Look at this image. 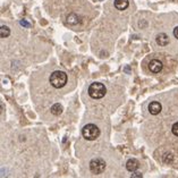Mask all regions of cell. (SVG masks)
I'll return each mask as SVG.
<instances>
[{
	"label": "cell",
	"mask_w": 178,
	"mask_h": 178,
	"mask_svg": "<svg viewBox=\"0 0 178 178\" xmlns=\"http://www.w3.org/2000/svg\"><path fill=\"white\" fill-rule=\"evenodd\" d=\"M89 95H90L92 99H102L107 93V88L106 85L102 84V83H99V82H94L89 86Z\"/></svg>",
	"instance_id": "obj_2"
},
{
	"label": "cell",
	"mask_w": 178,
	"mask_h": 178,
	"mask_svg": "<svg viewBox=\"0 0 178 178\" xmlns=\"http://www.w3.org/2000/svg\"><path fill=\"white\" fill-rule=\"evenodd\" d=\"M126 169L128 171H136L138 169V161L136 159H129L126 162Z\"/></svg>",
	"instance_id": "obj_8"
},
{
	"label": "cell",
	"mask_w": 178,
	"mask_h": 178,
	"mask_svg": "<svg viewBox=\"0 0 178 178\" xmlns=\"http://www.w3.org/2000/svg\"><path fill=\"white\" fill-rule=\"evenodd\" d=\"M106 161L101 158H95L90 161V170L94 175H100L101 172L106 169Z\"/></svg>",
	"instance_id": "obj_4"
},
{
	"label": "cell",
	"mask_w": 178,
	"mask_h": 178,
	"mask_svg": "<svg viewBox=\"0 0 178 178\" xmlns=\"http://www.w3.org/2000/svg\"><path fill=\"white\" fill-rule=\"evenodd\" d=\"M67 79H68L67 74H66L65 72H61V70H56V72H53L50 75V78H49L50 84L56 89L64 88L66 85V83H67Z\"/></svg>",
	"instance_id": "obj_1"
},
{
	"label": "cell",
	"mask_w": 178,
	"mask_h": 178,
	"mask_svg": "<svg viewBox=\"0 0 178 178\" xmlns=\"http://www.w3.org/2000/svg\"><path fill=\"white\" fill-rule=\"evenodd\" d=\"M161 110H162V106L160 104V102L153 101L149 104V111H150L151 115H158V113H161Z\"/></svg>",
	"instance_id": "obj_6"
},
{
	"label": "cell",
	"mask_w": 178,
	"mask_h": 178,
	"mask_svg": "<svg viewBox=\"0 0 178 178\" xmlns=\"http://www.w3.org/2000/svg\"><path fill=\"white\" fill-rule=\"evenodd\" d=\"M156 43L159 44L160 47H165L169 43V38L168 35L165 34V33H160V34L156 35Z\"/></svg>",
	"instance_id": "obj_7"
},
{
	"label": "cell",
	"mask_w": 178,
	"mask_h": 178,
	"mask_svg": "<svg viewBox=\"0 0 178 178\" xmlns=\"http://www.w3.org/2000/svg\"><path fill=\"white\" fill-rule=\"evenodd\" d=\"M171 132H172V134L175 135V136H178V122L175 123L174 125H172L171 127Z\"/></svg>",
	"instance_id": "obj_13"
},
{
	"label": "cell",
	"mask_w": 178,
	"mask_h": 178,
	"mask_svg": "<svg viewBox=\"0 0 178 178\" xmlns=\"http://www.w3.org/2000/svg\"><path fill=\"white\" fill-rule=\"evenodd\" d=\"M131 178H143V175L138 171H134L133 174H132Z\"/></svg>",
	"instance_id": "obj_14"
},
{
	"label": "cell",
	"mask_w": 178,
	"mask_h": 178,
	"mask_svg": "<svg viewBox=\"0 0 178 178\" xmlns=\"http://www.w3.org/2000/svg\"><path fill=\"white\" fill-rule=\"evenodd\" d=\"M162 68H163V65L159 59H152L150 63H149V69H150L152 73H154V74L160 73L162 70Z\"/></svg>",
	"instance_id": "obj_5"
},
{
	"label": "cell",
	"mask_w": 178,
	"mask_h": 178,
	"mask_svg": "<svg viewBox=\"0 0 178 178\" xmlns=\"http://www.w3.org/2000/svg\"><path fill=\"white\" fill-rule=\"evenodd\" d=\"M10 34V28L6 25H1L0 26V35L1 38H8Z\"/></svg>",
	"instance_id": "obj_11"
},
{
	"label": "cell",
	"mask_w": 178,
	"mask_h": 178,
	"mask_svg": "<svg viewBox=\"0 0 178 178\" xmlns=\"http://www.w3.org/2000/svg\"><path fill=\"white\" fill-rule=\"evenodd\" d=\"M50 110H51V113H53V115H56V116H59L60 113H63L64 108L60 103H55V104L51 107Z\"/></svg>",
	"instance_id": "obj_10"
},
{
	"label": "cell",
	"mask_w": 178,
	"mask_h": 178,
	"mask_svg": "<svg viewBox=\"0 0 178 178\" xmlns=\"http://www.w3.org/2000/svg\"><path fill=\"white\" fill-rule=\"evenodd\" d=\"M78 22H79V19H78V16L76 15V14H70V15L67 17V23L70 24V25H75Z\"/></svg>",
	"instance_id": "obj_12"
},
{
	"label": "cell",
	"mask_w": 178,
	"mask_h": 178,
	"mask_svg": "<svg viewBox=\"0 0 178 178\" xmlns=\"http://www.w3.org/2000/svg\"><path fill=\"white\" fill-rule=\"evenodd\" d=\"M19 24H21V25H23V26H25V27H28V26H30V23L25 22L24 19H22V21L19 22Z\"/></svg>",
	"instance_id": "obj_15"
},
{
	"label": "cell",
	"mask_w": 178,
	"mask_h": 178,
	"mask_svg": "<svg viewBox=\"0 0 178 178\" xmlns=\"http://www.w3.org/2000/svg\"><path fill=\"white\" fill-rule=\"evenodd\" d=\"M113 5H115L116 9L125 10L128 7V5H129V1H128V0H115Z\"/></svg>",
	"instance_id": "obj_9"
},
{
	"label": "cell",
	"mask_w": 178,
	"mask_h": 178,
	"mask_svg": "<svg viewBox=\"0 0 178 178\" xmlns=\"http://www.w3.org/2000/svg\"><path fill=\"white\" fill-rule=\"evenodd\" d=\"M82 135H83V137L85 140L93 141L100 135V128L97 125H94V124H88L82 129Z\"/></svg>",
	"instance_id": "obj_3"
},
{
	"label": "cell",
	"mask_w": 178,
	"mask_h": 178,
	"mask_svg": "<svg viewBox=\"0 0 178 178\" xmlns=\"http://www.w3.org/2000/svg\"><path fill=\"white\" fill-rule=\"evenodd\" d=\"M174 35H175V38L178 40V26H176L175 30H174Z\"/></svg>",
	"instance_id": "obj_16"
}]
</instances>
